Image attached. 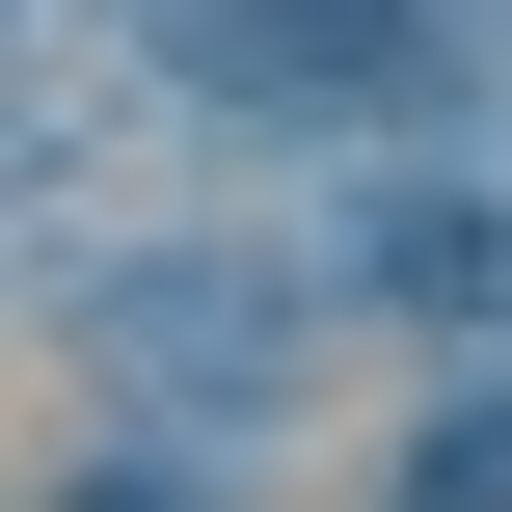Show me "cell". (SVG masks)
<instances>
[{"instance_id": "1", "label": "cell", "mask_w": 512, "mask_h": 512, "mask_svg": "<svg viewBox=\"0 0 512 512\" xmlns=\"http://www.w3.org/2000/svg\"><path fill=\"white\" fill-rule=\"evenodd\" d=\"M162 27L243 108H432V0H162Z\"/></svg>"}, {"instance_id": "3", "label": "cell", "mask_w": 512, "mask_h": 512, "mask_svg": "<svg viewBox=\"0 0 512 512\" xmlns=\"http://www.w3.org/2000/svg\"><path fill=\"white\" fill-rule=\"evenodd\" d=\"M81 512H189V486H81Z\"/></svg>"}, {"instance_id": "2", "label": "cell", "mask_w": 512, "mask_h": 512, "mask_svg": "<svg viewBox=\"0 0 512 512\" xmlns=\"http://www.w3.org/2000/svg\"><path fill=\"white\" fill-rule=\"evenodd\" d=\"M378 512H512V405H459V432H432V459H405Z\"/></svg>"}]
</instances>
